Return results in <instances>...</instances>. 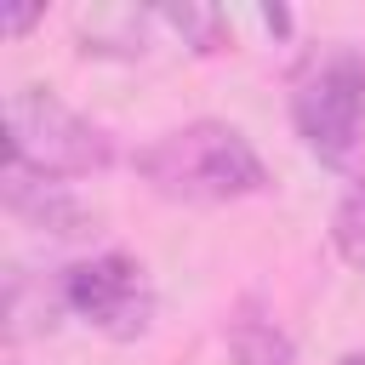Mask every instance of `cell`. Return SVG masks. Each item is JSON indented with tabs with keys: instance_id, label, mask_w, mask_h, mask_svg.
<instances>
[{
	"instance_id": "cell-10",
	"label": "cell",
	"mask_w": 365,
	"mask_h": 365,
	"mask_svg": "<svg viewBox=\"0 0 365 365\" xmlns=\"http://www.w3.org/2000/svg\"><path fill=\"white\" fill-rule=\"evenodd\" d=\"M331 251L354 274H365V177L348 182V194L331 205Z\"/></svg>"
},
{
	"instance_id": "cell-8",
	"label": "cell",
	"mask_w": 365,
	"mask_h": 365,
	"mask_svg": "<svg viewBox=\"0 0 365 365\" xmlns=\"http://www.w3.org/2000/svg\"><path fill=\"white\" fill-rule=\"evenodd\" d=\"M57 314H68L57 279H51V285H46V279L34 285L29 268H11V274H6V336H11V348H17L29 331H51Z\"/></svg>"
},
{
	"instance_id": "cell-9",
	"label": "cell",
	"mask_w": 365,
	"mask_h": 365,
	"mask_svg": "<svg viewBox=\"0 0 365 365\" xmlns=\"http://www.w3.org/2000/svg\"><path fill=\"white\" fill-rule=\"evenodd\" d=\"M188 51H200V57H217V51H228V11H217V6H160L154 11Z\"/></svg>"
},
{
	"instance_id": "cell-7",
	"label": "cell",
	"mask_w": 365,
	"mask_h": 365,
	"mask_svg": "<svg viewBox=\"0 0 365 365\" xmlns=\"http://www.w3.org/2000/svg\"><path fill=\"white\" fill-rule=\"evenodd\" d=\"M154 11H80V51L86 57H143V34L154 29Z\"/></svg>"
},
{
	"instance_id": "cell-4",
	"label": "cell",
	"mask_w": 365,
	"mask_h": 365,
	"mask_svg": "<svg viewBox=\"0 0 365 365\" xmlns=\"http://www.w3.org/2000/svg\"><path fill=\"white\" fill-rule=\"evenodd\" d=\"M57 291H63L68 319L91 325V331L108 336V342H137V336H148V325H154V314H160V291H154L143 257H131V251L74 257V262L57 274Z\"/></svg>"
},
{
	"instance_id": "cell-1",
	"label": "cell",
	"mask_w": 365,
	"mask_h": 365,
	"mask_svg": "<svg viewBox=\"0 0 365 365\" xmlns=\"http://www.w3.org/2000/svg\"><path fill=\"white\" fill-rule=\"evenodd\" d=\"M131 165L154 194L182 200V205H234V200H257L274 188L268 160L234 120L171 125V131L148 137L131 154Z\"/></svg>"
},
{
	"instance_id": "cell-5",
	"label": "cell",
	"mask_w": 365,
	"mask_h": 365,
	"mask_svg": "<svg viewBox=\"0 0 365 365\" xmlns=\"http://www.w3.org/2000/svg\"><path fill=\"white\" fill-rule=\"evenodd\" d=\"M0 200H6V211L23 228H34L46 240H86V234H97V211L74 194V182H57V177L6 165L0 171Z\"/></svg>"
},
{
	"instance_id": "cell-2",
	"label": "cell",
	"mask_w": 365,
	"mask_h": 365,
	"mask_svg": "<svg viewBox=\"0 0 365 365\" xmlns=\"http://www.w3.org/2000/svg\"><path fill=\"white\" fill-rule=\"evenodd\" d=\"M291 131L325 171H354L365 148V51L319 46L291 74Z\"/></svg>"
},
{
	"instance_id": "cell-13",
	"label": "cell",
	"mask_w": 365,
	"mask_h": 365,
	"mask_svg": "<svg viewBox=\"0 0 365 365\" xmlns=\"http://www.w3.org/2000/svg\"><path fill=\"white\" fill-rule=\"evenodd\" d=\"M336 365H365V348H348V354H342Z\"/></svg>"
},
{
	"instance_id": "cell-6",
	"label": "cell",
	"mask_w": 365,
	"mask_h": 365,
	"mask_svg": "<svg viewBox=\"0 0 365 365\" xmlns=\"http://www.w3.org/2000/svg\"><path fill=\"white\" fill-rule=\"evenodd\" d=\"M228 359L234 365H297V342L268 308L240 302L228 319Z\"/></svg>"
},
{
	"instance_id": "cell-3",
	"label": "cell",
	"mask_w": 365,
	"mask_h": 365,
	"mask_svg": "<svg viewBox=\"0 0 365 365\" xmlns=\"http://www.w3.org/2000/svg\"><path fill=\"white\" fill-rule=\"evenodd\" d=\"M6 165L40 171L57 182L103 177L114 165V137L80 108H68L51 86H11L6 91Z\"/></svg>"
},
{
	"instance_id": "cell-11",
	"label": "cell",
	"mask_w": 365,
	"mask_h": 365,
	"mask_svg": "<svg viewBox=\"0 0 365 365\" xmlns=\"http://www.w3.org/2000/svg\"><path fill=\"white\" fill-rule=\"evenodd\" d=\"M46 17V6H0V34H29Z\"/></svg>"
},
{
	"instance_id": "cell-12",
	"label": "cell",
	"mask_w": 365,
	"mask_h": 365,
	"mask_svg": "<svg viewBox=\"0 0 365 365\" xmlns=\"http://www.w3.org/2000/svg\"><path fill=\"white\" fill-rule=\"evenodd\" d=\"M257 23H262L268 34H279V40L291 34V11H285V6H262V11H257Z\"/></svg>"
}]
</instances>
